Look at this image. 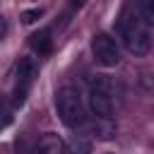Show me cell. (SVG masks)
Masks as SVG:
<instances>
[{
	"instance_id": "obj_1",
	"label": "cell",
	"mask_w": 154,
	"mask_h": 154,
	"mask_svg": "<svg viewBox=\"0 0 154 154\" xmlns=\"http://www.w3.org/2000/svg\"><path fill=\"white\" fill-rule=\"evenodd\" d=\"M120 36H123L125 48L135 55H147L152 48V26H147L140 19L137 10L132 14L125 10V14L120 19Z\"/></svg>"
},
{
	"instance_id": "obj_2",
	"label": "cell",
	"mask_w": 154,
	"mask_h": 154,
	"mask_svg": "<svg viewBox=\"0 0 154 154\" xmlns=\"http://www.w3.org/2000/svg\"><path fill=\"white\" fill-rule=\"evenodd\" d=\"M55 111H58V118L63 120V125H67V128H79L87 120L84 101H82V96L75 87H60L58 89Z\"/></svg>"
},
{
	"instance_id": "obj_3",
	"label": "cell",
	"mask_w": 154,
	"mask_h": 154,
	"mask_svg": "<svg viewBox=\"0 0 154 154\" xmlns=\"http://www.w3.org/2000/svg\"><path fill=\"white\" fill-rule=\"evenodd\" d=\"M91 53H94V60L103 67H116L120 63V48L111 34H103V31L96 34L91 38Z\"/></svg>"
},
{
	"instance_id": "obj_4",
	"label": "cell",
	"mask_w": 154,
	"mask_h": 154,
	"mask_svg": "<svg viewBox=\"0 0 154 154\" xmlns=\"http://www.w3.org/2000/svg\"><path fill=\"white\" fill-rule=\"evenodd\" d=\"M89 111L96 118H113V99L99 89H89Z\"/></svg>"
},
{
	"instance_id": "obj_5",
	"label": "cell",
	"mask_w": 154,
	"mask_h": 154,
	"mask_svg": "<svg viewBox=\"0 0 154 154\" xmlns=\"http://www.w3.org/2000/svg\"><path fill=\"white\" fill-rule=\"evenodd\" d=\"M65 149H67L65 140L60 135H55V132H46L38 140V144H36V152L38 154H65Z\"/></svg>"
},
{
	"instance_id": "obj_6",
	"label": "cell",
	"mask_w": 154,
	"mask_h": 154,
	"mask_svg": "<svg viewBox=\"0 0 154 154\" xmlns=\"http://www.w3.org/2000/svg\"><path fill=\"white\" fill-rule=\"evenodd\" d=\"M91 132L96 135V140L108 142V140H113V137H116L118 125H116V120H113V118H96V116H94V120H91Z\"/></svg>"
},
{
	"instance_id": "obj_7",
	"label": "cell",
	"mask_w": 154,
	"mask_h": 154,
	"mask_svg": "<svg viewBox=\"0 0 154 154\" xmlns=\"http://www.w3.org/2000/svg\"><path fill=\"white\" fill-rule=\"evenodd\" d=\"M36 75H38V65H36L34 58L19 60V67H17V84H19V87H26V89H29Z\"/></svg>"
},
{
	"instance_id": "obj_8",
	"label": "cell",
	"mask_w": 154,
	"mask_h": 154,
	"mask_svg": "<svg viewBox=\"0 0 154 154\" xmlns=\"http://www.w3.org/2000/svg\"><path fill=\"white\" fill-rule=\"evenodd\" d=\"M31 48H34L38 55H46V53H51V48H53L51 29H38L36 34H31Z\"/></svg>"
},
{
	"instance_id": "obj_9",
	"label": "cell",
	"mask_w": 154,
	"mask_h": 154,
	"mask_svg": "<svg viewBox=\"0 0 154 154\" xmlns=\"http://www.w3.org/2000/svg\"><path fill=\"white\" fill-rule=\"evenodd\" d=\"M70 147H72L75 154H89V152H91V142L84 140V135H72Z\"/></svg>"
},
{
	"instance_id": "obj_10",
	"label": "cell",
	"mask_w": 154,
	"mask_h": 154,
	"mask_svg": "<svg viewBox=\"0 0 154 154\" xmlns=\"http://www.w3.org/2000/svg\"><path fill=\"white\" fill-rule=\"evenodd\" d=\"M41 14H43L41 10H26V12H22V22H24V24H34Z\"/></svg>"
},
{
	"instance_id": "obj_11",
	"label": "cell",
	"mask_w": 154,
	"mask_h": 154,
	"mask_svg": "<svg viewBox=\"0 0 154 154\" xmlns=\"http://www.w3.org/2000/svg\"><path fill=\"white\" fill-rule=\"evenodd\" d=\"M10 120H12V116H10V111H7V108L2 106V101H0V130H2Z\"/></svg>"
},
{
	"instance_id": "obj_12",
	"label": "cell",
	"mask_w": 154,
	"mask_h": 154,
	"mask_svg": "<svg viewBox=\"0 0 154 154\" xmlns=\"http://www.w3.org/2000/svg\"><path fill=\"white\" fill-rule=\"evenodd\" d=\"M5 31H7V24H5V19H2V14H0V38L5 36Z\"/></svg>"
}]
</instances>
